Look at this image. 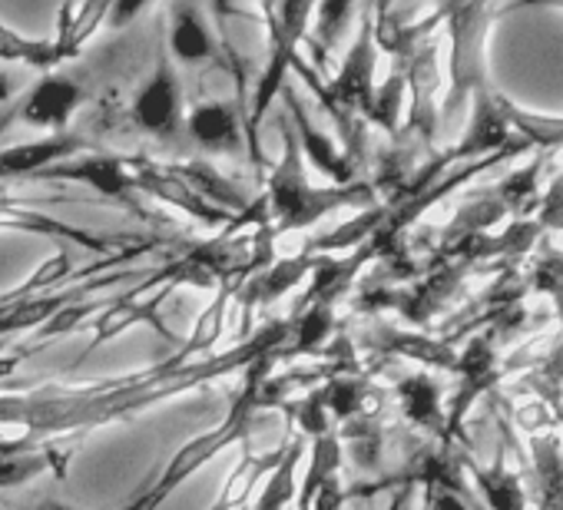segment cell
<instances>
[{"label":"cell","mask_w":563,"mask_h":510,"mask_svg":"<svg viewBox=\"0 0 563 510\" xmlns=\"http://www.w3.org/2000/svg\"><path fill=\"white\" fill-rule=\"evenodd\" d=\"M368 189L362 186H309L306 179V159L299 149V140L292 133V126H286V146H282V159L275 163L272 176H268V189H265V225L282 235V232H299L316 225L322 215L352 206V202H365Z\"/></svg>","instance_id":"obj_1"},{"label":"cell","mask_w":563,"mask_h":510,"mask_svg":"<svg viewBox=\"0 0 563 510\" xmlns=\"http://www.w3.org/2000/svg\"><path fill=\"white\" fill-rule=\"evenodd\" d=\"M268 362H272V355H262V358H255V362L245 368V391L235 398V404H232V411L225 414V421H222L219 428L199 434L196 441L183 444V451L173 457V464L163 470V477H159L146 494H140L130 507H123V510H159V503H163L186 477H192L206 461H212L222 447H229L232 441H239V437L245 434V424H249L252 411L258 408L262 381L268 378V372H265Z\"/></svg>","instance_id":"obj_2"},{"label":"cell","mask_w":563,"mask_h":510,"mask_svg":"<svg viewBox=\"0 0 563 510\" xmlns=\"http://www.w3.org/2000/svg\"><path fill=\"white\" fill-rule=\"evenodd\" d=\"M34 179L44 182H84L90 189H97L100 196L110 199H133L136 189V169L123 159V156H110V153H80L70 156L44 173H37Z\"/></svg>","instance_id":"obj_3"},{"label":"cell","mask_w":563,"mask_h":510,"mask_svg":"<svg viewBox=\"0 0 563 510\" xmlns=\"http://www.w3.org/2000/svg\"><path fill=\"white\" fill-rule=\"evenodd\" d=\"M130 113H133V123L143 133L173 136L179 130V120H183V93H179V80H176V70H173L169 57H159L156 74L136 93Z\"/></svg>","instance_id":"obj_4"},{"label":"cell","mask_w":563,"mask_h":510,"mask_svg":"<svg viewBox=\"0 0 563 510\" xmlns=\"http://www.w3.org/2000/svg\"><path fill=\"white\" fill-rule=\"evenodd\" d=\"M87 103V90L64 74H47L44 80L34 84V90L18 103V110L11 113L21 117L31 126H51V130H64L70 123V117Z\"/></svg>","instance_id":"obj_5"},{"label":"cell","mask_w":563,"mask_h":510,"mask_svg":"<svg viewBox=\"0 0 563 510\" xmlns=\"http://www.w3.org/2000/svg\"><path fill=\"white\" fill-rule=\"evenodd\" d=\"M282 97H286V107H289V120L296 123L292 133L299 140V149H302V159H309L319 173H325L335 186H352V176H355V166L349 159V153H342L309 117L302 97L296 93V87L286 84V90H282Z\"/></svg>","instance_id":"obj_6"},{"label":"cell","mask_w":563,"mask_h":510,"mask_svg":"<svg viewBox=\"0 0 563 510\" xmlns=\"http://www.w3.org/2000/svg\"><path fill=\"white\" fill-rule=\"evenodd\" d=\"M87 149L84 136L74 133H51L34 143H21L11 149H0V179H14V176H37L70 156H80Z\"/></svg>","instance_id":"obj_7"},{"label":"cell","mask_w":563,"mask_h":510,"mask_svg":"<svg viewBox=\"0 0 563 510\" xmlns=\"http://www.w3.org/2000/svg\"><path fill=\"white\" fill-rule=\"evenodd\" d=\"M166 176H173L179 186H186L196 199H202L206 206L212 209H222L229 215H242L249 209V199L242 196V189H235L212 163L206 159H189V163H173V166H163Z\"/></svg>","instance_id":"obj_8"},{"label":"cell","mask_w":563,"mask_h":510,"mask_svg":"<svg viewBox=\"0 0 563 510\" xmlns=\"http://www.w3.org/2000/svg\"><path fill=\"white\" fill-rule=\"evenodd\" d=\"M189 140L199 143L209 153H235L242 149V123H239V110L232 103H199L189 120H186Z\"/></svg>","instance_id":"obj_9"},{"label":"cell","mask_w":563,"mask_h":510,"mask_svg":"<svg viewBox=\"0 0 563 510\" xmlns=\"http://www.w3.org/2000/svg\"><path fill=\"white\" fill-rule=\"evenodd\" d=\"M169 54L179 64H206L216 57V37L209 24L202 21L199 8L176 4L173 8V24H169Z\"/></svg>","instance_id":"obj_10"},{"label":"cell","mask_w":563,"mask_h":510,"mask_svg":"<svg viewBox=\"0 0 563 510\" xmlns=\"http://www.w3.org/2000/svg\"><path fill=\"white\" fill-rule=\"evenodd\" d=\"M306 454V441L302 437H289L278 447V461L275 467L265 474V484L255 497V510H292L296 503V467Z\"/></svg>","instance_id":"obj_11"},{"label":"cell","mask_w":563,"mask_h":510,"mask_svg":"<svg viewBox=\"0 0 563 510\" xmlns=\"http://www.w3.org/2000/svg\"><path fill=\"white\" fill-rule=\"evenodd\" d=\"M0 60L51 70V67L64 64L67 54H64L54 41H27V37H21L14 27H4V24H0Z\"/></svg>","instance_id":"obj_12"},{"label":"cell","mask_w":563,"mask_h":510,"mask_svg":"<svg viewBox=\"0 0 563 510\" xmlns=\"http://www.w3.org/2000/svg\"><path fill=\"white\" fill-rule=\"evenodd\" d=\"M339 467H342V437L335 431L322 434V437H312V457H309V467H306V480H302V490H299V503L296 510L332 477H339Z\"/></svg>","instance_id":"obj_13"},{"label":"cell","mask_w":563,"mask_h":510,"mask_svg":"<svg viewBox=\"0 0 563 510\" xmlns=\"http://www.w3.org/2000/svg\"><path fill=\"white\" fill-rule=\"evenodd\" d=\"M44 470H64V464L57 461L51 447H34L24 454H0V490L21 487Z\"/></svg>","instance_id":"obj_14"},{"label":"cell","mask_w":563,"mask_h":510,"mask_svg":"<svg viewBox=\"0 0 563 510\" xmlns=\"http://www.w3.org/2000/svg\"><path fill=\"white\" fill-rule=\"evenodd\" d=\"M398 395H401V411L408 421L415 424H428L434 428L438 418H441V401H438V388L428 375H411L398 385Z\"/></svg>","instance_id":"obj_15"},{"label":"cell","mask_w":563,"mask_h":510,"mask_svg":"<svg viewBox=\"0 0 563 510\" xmlns=\"http://www.w3.org/2000/svg\"><path fill=\"white\" fill-rule=\"evenodd\" d=\"M319 398H322L329 418H335V421H352V418L365 408V388H362V381L345 378V375L332 378V381L319 391Z\"/></svg>","instance_id":"obj_16"},{"label":"cell","mask_w":563,"mask_h":510,"mask_svg":"<svg viewBox=\"0 0 563 510\" xmlns=\"http://www.w3.org/2000/svg\"><path fill=\"white\" fill-rule=\"evenodd\" d=\"M312 14L319 18V24H316V34H319L316 47H319V51H329V47L339 41L345 21L352 18V8H349V4H322V8H316Z\"/></svg>","instance_id":"obj_17"},{"label":"cell","mask_w":563,"mask_h":510,"mask_svg":"<svg viewBox=\"0 0 563 510\" xmlns=\"http://www.w3.org/2000/svg\"><path fill=\"white\" fill-rule=\"evenodd\" d=\"M481 484H484V490H487V497H490V503H494V510H520V490H517V484H514V477H494V474H484L481 477Z\"/></svg>","instance_id":"obj_18"},{"label":"cell","mask_w":563,"mask_h":510,"mask_svg":"<svg viewBox=\"0 0 563 510\" xmlns=\"http://www.w3.org/2000/svg\"><path fill=\"white\" fill-rule=\"evenodd\" d=\"M146 8L143 4H110V11H107V18L117 24V27H126V21H133V18H140Z\"/></svg>","instance_id":"obj_19"},{"label":"cell","mask_w":563,"mask_h":510,"mask_svg":"<svg viewBox=\"0 0 563 510\" xmlns=\"http://www.w3.org/2000/svg\"><path fill=\"white\" fill-rule=\"evenodd\" d=\"M434 510H467L451 490H441V494H434Z\"/></svg>","instance_id":"obj_20"},{"label":"cell","mask_w":563,"mask_h":510,"mask_svg":"<svg viewBox=\"0 0 563 510\" xmlns=\"http://www.w3.org/2000/svg\"><path fill=\"white\" fill-rule=\"evenodd\" d=\"M14 87H18L14 77H4V74H0V103H8V100L14 97Z\"/></svg>","instance_id":"obj_21"},{"label":"cell","mask_w":563,"mask_h":510,"mask_svg":"<svg viewBox=\"0 0 563 510\" xmlns=\"http://www.w3.org/2000/svg\"><path fill=\"white\" fill-rule=\"evenodd\" d=\"M37 510H74V507H67V503H57V500H44Z\"/></svg>","instance_id":"obj_22"},{"label":"cell","mask_w":563,"mask_h":510,"mask_svg":"<svg viewBox=\"0 0 563 510\" xmlns=\"http://www.w3.org/2000/svg\"><path fill=\"white\" fill-rule=\"evenodd\" d=\"M391 510H401V500H395V503H391Z\"/></svg>","instance_id":"obj_23"}]
</instances>
